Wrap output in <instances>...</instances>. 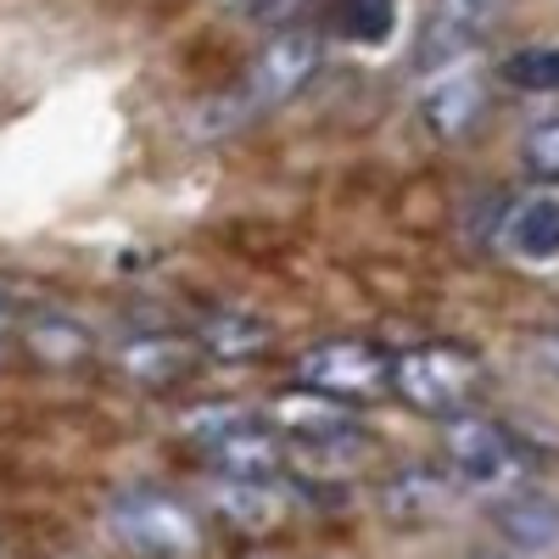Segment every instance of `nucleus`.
Masks as SVG:
<instances>
[{"label": "nucleus", "instance_id": "f257e3e1", "mask_svg": "<svg viewBox=\"0 0 559 559\" xmlns=\"http://www.w3.org/2000/svg\"><path fill=\"white\" fill-rule=\"evenodd\" d=\"M313 68H319V34H308V28L274 34L263 51L241 68V79L229 84L224 96L197 107V118H191L197 134H236V129L258 123L263 112L286 107L297 90L313 79Z\"/></svg>", "mask_w": 559, "mask_h": 559}, {"label": "nucleus", "instance_id": "f03ea898", "mask_svg": "<svg viewBox=\"0 0 559 559\" xmlns=\"http://www.w3.org/2000/svg\"><path fill=\"white\" fill-rule=\"evenodd\" d=\"M185 437L218 476H269L280 464V431L252 408H197Z\"/></svg>", "mask_w": 559, "mask_h": 559}, {"label": "nucleus", "instance_id": "7ed1b4c3", "mask_svg": "<svg viewBox=\"0 0 559 559\" xmlns=\"http://www.w3.org/2000/svg\"><path fill=\"white\" fill-rule=\"evenodd\" d=\"M107 526L123 554L134 559H191L202 548L197 515L168 492H123L107 509Z\"/></svg>", "mask_w": 559, "mask_h": 559}, {"label": "nucleus", "instance_id": "20e7f679", "mask_svg": "<svg viewBox=\"0 0 559 559\" xmlns=\"http://www.w3.org/2000/svg\"><path fill=\"white\" fill-rule=\"evenodd\" d=\"M442 453L453 464V481L476 487V492H509V487H521V476H526L521 442L509 437L498 419H481V414H448Z\"/></svg>", "mask_w": 559, "mask_h": 559}, {"label": "nucleus", "instance_id": "39448f33", "mask_svg": "<svg viewBox=\"0 0 559 559\" xmlns=\"http://www.w3.org/2000/svg\"><path fill=\"white\" fill-rule=\"evenodd\" d=\"M297 386L331 403H369L392 386V358L369 342H319L297 358Z\"/></svg>", "mask_w": 559, "mask_h": 559}, {"label": "nucleus", "instance_id": "423d86ee", "mask_svg": "<svg viewBox=\"0 0 559 559\" xmlns=\"http://www.w3.org/2000/svg\"><path fill=\"white\" fill-rule=\"evenodd\" d=\"M498 12H503V0H426L419 28H414V68L419 73L459 68L492 34Z\"/></svg>", "mask_w": 559, "mask_h": 559}, {"label": "nucleus", "instance_id": "0eeeda50", "mask_svg": "<svg viewBox=\"0 0 559 559\" xmlns=\"http://www.w3.org/2000/svg\"><path fill=\"white\" fill-rule=\"evenodd\" d=\"M476 381H481L476 358L459 347H414V353L392 358V392H403L426 414H459L471 403Z\"/></svg>", "mask_w": 559, "mask_h": 559}, {"label": "nucleus", "instance_id": "6e6552de", "mask_svg": "<svg viewBox=\"0 0 559 559\" xmlns=\"http://www.w3.org/2000/svg\"><path fill=\"white\" fill-rule=\"evenodd\" d=\"M498 247L521 263H554L559 258V197L537 191V197L509 202V213L498 224Z\"/></svg>", "mask_w": 559, "mask_h": 559}, {"label": "nucleus", "instance_id": "1a4fd4ad", "mask_svg": "<svg viewBox=\"0 0 559 559\" xmlns=\"http://www.w3.org/2000/svg\"><path fill=\"white\" fill-rule=\"evenodd\" d=\"M492 521H498V537H503L509 554L543 559V554L559 548V503L548 492H509Z\"/></svg>", "mask_w": 559, "mask_h": 559}, {"label": "nucleus", "instance_id": "9d476101", "mask_svg": "<svg viewBox=\"0 0 559 559\" xmlns=\"http://www.w3.org/2000/svg\"><path fill=\"white\" fill-rule=\"evenodd\" d=\"M213 509H224V521L263 532V526L280 521L286 498H280V487H274L269 476H218V481H213Z\"/></svg>", "mask_w": 559, "mask_h": 559}, {"label": "nucleus", "instance_id": "9b49d317", "mask_svg": "<svg viewBox=\"0 0 559 559\" xmlns=\"http://www.w3.org/2000/svg\"><path fill=\"white\" fill-rule=\"evenodd\" d=\"M197 347L207 358H224V364H241V358H258L269 347V324L258 313H241V308H224V313H207L197 324Z\"/></svg>", "mask_w": 559, "mask_h": 559}, {"label": "nucleus", "instance_id": "f8f14e48", "mask_svg": "<svg viewBox=\"0 0 559 559\" xmlns=\"http://www.w3.org/2000/svg\"><path fill=\"white\" fill-rule=\"evenodd\" d=\"M498 84L521 96H559V39H532L498 57Z\"/></svg>", "mask_w": 559, "mask_h": 559}, {"label": "nucleus", "instance_id": "ddd939ff", "mask_svg": "<svg viewBox=\"0 0 559 559\" xmlns=\"http://www.w3.org/2000/svg\"><path fill=\"white\" fill-rule=\"evenodd\" d=\"M476 112H481V84L471 73H448V84H437L426 96V123L442 140H459L464 129L476 123Z\"/></svg>", "mask_w": 559, "mask_h": 559}, {"label": "nucleus", "instance_id": "4468645a", "mask_svg": "<svg viewBox=\"0 0 559 559\" xmlns=\"http://www.w3.org/2000/svg\"><path fill=\"white\" fill-rule=\"evenodd\" d=\"M521 168L537 185H559V112L526 123V134H521Z\"/></svg>", "mask_w": 559, "mask_h": 559}, {"label": "nucleus", "instance_id": "2eb2a0df", "mask_svg": "<svg viewBox=\"0 0 559 559\" xmlns=\"http://www.w3.org/2000/svg\"><path fill=\"white\" fill-rule=\"evenodd\" d=\"M381 498H386V509H392V521H426L431 509H437V498H442V481L426 476V471H403Z\"/></svg>", "mask_w": 559, "mask_h": 559}, {"label": "nucleus", "instance_id": "dca6fc26", "mask_svg": "<svg viewBox=\"0 0 559 559\" xmlns=\"http://www.w3.org/2000/svg\"><path fill=\"white\" fill-rule=\"evenodd\" d=\"M34 347H39L45 358L68 364V358H79V353L90 347V336L79 331V324H68V319H45V324H34Z\"/></svg>", "mask_w": 559, "mask_h": 559}, {"label": "nucleus", "instance_id": "f3484780", "mask_svg": "<svg viewBox=\"0 0 559 559\" xmlns=\"http://www.w3.org/2000/svg\"><path fill=\"white\" fill-rule=\"evenodd\" d=\"M308 7V0H241V12L252 17V23H263V28H280V23H292L297 12Z\"/></svg>", "mask_w": 559, "mask_h": 559}, {"label": "nucleus", "instance_id": "a211bd4d", "mask_svg": "<svg viewBox=\"0 0 559 559\" xmlns=\"http://www.w3.org/2000/svg\"><path fill=\"white\" fill-rule=\"evenodd\" d=\"M532 353H537V364L548 369V376L559 381V324H554V331H543V336H537V347H532Z\"/></svg>", "mask_w": 559, "mask_h": 559}, {"label": "nucleus", "instance_id": "6ab92c4d", "mask_svg": "<svg viewBox=\"0 0 559 559\" xmlns=\"http://www.w3.org/2000/svg\"><path fill=\"white\" fill-rule=\"evenodd\" d=\"M17 313H23V308H17V297H12L7 286H0V331H7V324H17Z\"/></svg>", "mask_w": 559, "mask_h": 559}, {"label": "nucleus", "instance_id": "aec40b11", "mask_svg": "<svg viewBox=\"0 0 559 559\" xmlns=\"http://www.w3.org/2000/svg\"><path fill=\"white\" fill-rule=\"evenodd\" d=\"M471 559H515V554H509V548H476Z\"/></svg>", "mask_w": 559, "mask_h": 559}, {"label": "nucleus", "instance_id": "412c9836", "mask_svg": "<svg viewBox=\"0 0 559 559\" xmlns=\"http://www.w3.org/2000/svg\"><path fill=\"white\" fill-rule=\"evenodd\" d=\"M0 364H7V342H0Z\"/></svg>", "mask_w": 559, "mask_h": 559}]
</instances>
